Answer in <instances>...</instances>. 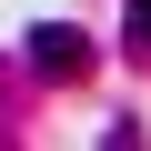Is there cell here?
Instances as JSON below:
<instances>
[{"label":"cell","instance_id":"1","mask_svg":"<svg viewBox=\"0 0 151 151\" xmlns=\"http://www.w3.org/2000/svg\"><path fill=\"white\" fill-rule=\"evenodd\" d=\"M20 60L40 70V81H81V70H91V40H81V30H70V20H40Z\"/></svg>","mask_w":151,"mask_h":151},{"label":"cell","instance_id":"2","mask_svg":"<svg viewBox=\"0 0 151 151\" xmlns=\"http://www.w3.org/2000/svg\"><path fill=\"white\" fill-rule=\"evenodd\" d=\"M131 50H151V0H131Z\"/></svg>","mask_w":151,"mask_h":151}]
</instances>
